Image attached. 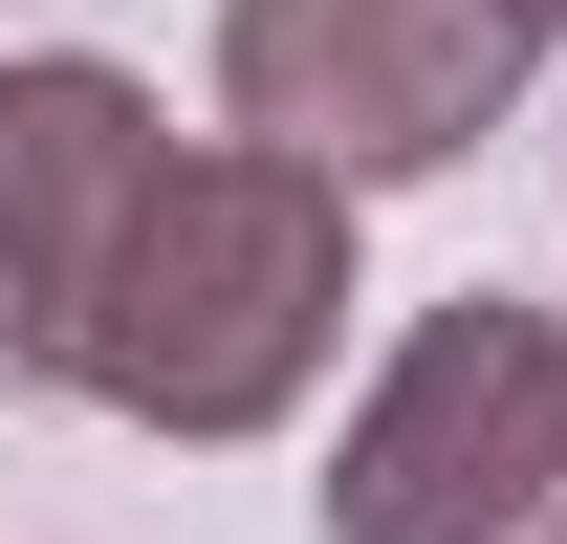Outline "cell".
Returning <instances> with one entry per match:
<instances>
[{
    "mask_svg": "<svg viewBox=\"0 0 567 544\" xmlns=\"http://www.w3.org/2000/svg\"><path fill=\"white\" fill-rule=\"evenodd\" d=\"M328 348H350V175L218 132V153H153V197L110 218L44 393L218 458V436H284V414L328 393Z\"/></svg>",
    "mask_w": 567,
    "mask_h": 544,
    "instance_id": "cell-1",
    "label": "cell"
},
{
    "mask_svg": "<svg viewBox=\"0 0 567 544\" xmlns=\"http://www.w3.org/2000/svg\"><path fill=\"white\" fill-rule=\"evenodd\" d=\"M546 501H567V305H524V283L415 305L306 479L328 544H524Z\"/></svg>",
    "mask_w": 567,
    "mask_h": 544,
    "instance_id": "cell-2",
    "label": "cell"
},
{
    "mask_svg": "<svg viewBox=\"0 0 567 544\" xmlns=\"http://www.w3.org/2000/svg\"><path fill=\"white\" fill-rule=\"evenodd\" d=\"M546 22L524 0H218V132L306 153L350 197H415L524 109Z\"/></svg>",
    "mask_w": 567,
    "mask_h": 544,
    "instance_id": "cell-3",
    "label": "cell"
},
{
    "mask_svg": "<svg viewBox=\"0 0 567 544\" xmlns=\"http://www.w3.org/2000/svg\"><path fill=\"white\" fill-rule=\"evenodd\" d=\"M153 153H175V109H153L132 66H87V44L0 66V370H44V348H66L110 218L153 197Z\"/></svg>",
    "mask_w": 567,
    "mask_h": 544,
    "instance_id": "cell-4",
    "label": "cell"
},
{
    "mask_svg": "<svg viewBox=\"0 0 567 544\" xmlns=\"http://www.w3.org/2000/svg\"><path fill=\"white\" fill-rule=\"evenodd\" d=\"M524 22H546V44H567V0H524Z\"/></svg>",
    "mask_w": 567,
    "mask_h": 544,
    "instance_id": "cell-5",
    "label": "cell"
},
{
    "mask_svg": "<svg viewBox=\"0 0 567 544\" xmlns=\"http://www.w3.org/2000/svg\"><path fill=\"white\" fill-rule=\"evenodd\" d=\"M524 544H567V501H546V523H524Z\"/></svg>",
    "mask_w": 567,
    "mask_h": 544,
    "instance_id": "cell-6",
    "label": "cell"
}]
</instances>
